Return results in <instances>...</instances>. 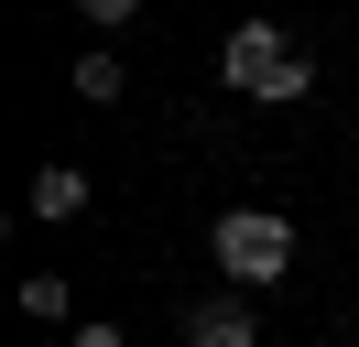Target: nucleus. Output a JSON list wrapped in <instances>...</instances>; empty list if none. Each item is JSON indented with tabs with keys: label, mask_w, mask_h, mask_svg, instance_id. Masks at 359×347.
Listing matches in <instances>:
<instances>
[{
	"label": "nucleus",
	"mask_w": 359,
	"mask_h": 347,
	"mask_svg": "<svg viewBox=\"0 0 359 347\" xmlns=\"http://www.w3.org/2000/svg\"><path fill=\"white\" fill-rule=\"evenodd\" d=\"M66 347H131L120 325H66Z\"/></svg>",
	"instance_id": "obj_7"
},
{
	"label": "nucleus",
	"mask_w": 359,
	"mask_h": 347,
	"mask_svg": "<svg viewBox=\"0 0 359 347\" xmlns=\"http://www.w3.org/2000/svg\"><path fill=\"white\" fill-rule=\"evenodd\" d=\"M66 87H76L88 108H109V98H131V65H120L109 43H98V55H76V65H66Z\"/></svg>",
	"instance_id": "obj_4"
},
{
	"label": "nucleus",
	"mask_w": 359,
	"mask_h": 347,
	"mask_svg": "<svg viewBox=\"0 0 359 347\" xmlns=\"http://www.w3.org/2000/svg\"><path fill=\"white\" fill-rule=\"evenodd\" d=\"M22 315H44V325H66V282H55V271H33V282H22Z\"/></svg>",
	"instance_id": "obj_6"
},
{
	"label": "nucleus",
	"mask_w": 359,
	"mask_h": 347,
	"mask_svg": "<svg viewBox=\"0 0 359 347\" xmlns=\"http://www.w3.org/2000/svg\"><path fill=\"white\" fill-rule=\"evenodd\" d=\"M22 206H33V217H76V206H88V174H76V163H44V174L22 185Z\"/></svg>",
	"instance_id": "obj_5"
},
{
	"label": "nucleus",
	"mask_w": 359,
	"mask_h": 347,
	"mask_svg": "<svg viewBox=\"0 0 359 347\" xmlns=\"http://www.w3.org/2000/svg\"><path fill=\"white\" fill-rule=\"evenodd\" d=\"M185 347H262V325H250L240 293H207L196 315H185Z\"/></svg>",
	"instance_id": "obj_3"
},
{
	"label": "nucleus",
	"mask_w": 359,
	"mask_h": 347,
	"mask_svg": "<svg viewBox=\"0 0 359 347\" xmlns=\"http://www.w3.org/2000/svg\"><path fill=\"white\" fill-rule=\"evenodd\" d=\"M283 55H294V33H283V22H240V33L218 43V76L240 87V98H262V87H272V65H283Z\"/></svg>",
	"instance_id": "obj_2"
},
{
	"label": "nucleus",
	"mask_w": 359,
	"mask_h": 347,
	"mask_svg": "<svg viewBox=\"0 0 359 347\" xmlns=\"http://www.w3.org/2000/svg\"><path fill=\"white\" fill-rule=\"evenodd\" d=\"M207 250H218L229 293H272V282L294 271V228H283L272 206H229L218 228H207Z\"/></svg>",
	"instance_id": "obj_1"
}]
</instances>
